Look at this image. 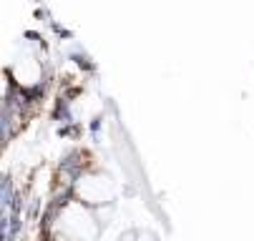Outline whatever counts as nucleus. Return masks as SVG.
Wrapping results in <instances>:
<instances>
[{"label": "nucleus", "instance_id": "obj_2", "mask_svg": "<svg viewBox=\"0 0 254 241\" xmlns=\"http://www.w3.org/2000/svg\"><path fill=\"white\" fill-rule=\"evenodd\" d=\"M111 196V184H108L103 176H88L81 184V198L88 203H101Z\"/></svg>", "mask_w": 254, "mask_h": 241}, {"label": "nucleus", "instance_id": "obj_1", "mask_svg": "<svg viewBox=\"0 0 254 241\" xmlns=\"http://www.w3.org/2000/svg\"><path fill=\"white\" fill-rule=\"evenodd\" d=\"M65 231L68 234H76L78 239H88L93 234V224H91V216L78 209V206H70L65 211Z\"/></svg>", "mask_w": 254, "mask_h": 241}]
</instances>
